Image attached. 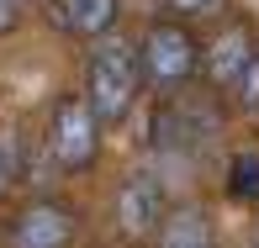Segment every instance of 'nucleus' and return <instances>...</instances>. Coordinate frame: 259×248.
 Here are the masks:
<instances>
[{
    "instance_id": "39448f33",
    "label": "nucleus",
    "mask_w": 259,
    "mask_h": 248,
    "mask_svg": "<svg viewBox=\"0 0 259 248\" xmlns=\"http://www.w3.org/2000/svg\"><path fill=\"white\" fill-rule=\"evenodd\" d=\"M217 106H206V101H169L159 111V122H154V148H206V143H217Z\"/></svg>"
},
{
    "instance_id": "f03ea898",
    "label": "nucleus",
    "mask_w": 259,
    "mask_h": 248,
    "mask_svg": "<svg viewBox=\"0 0 259 248\" xmlns=\"http://www.w3.org/2000/svg\"><path fill=\"white\" fill-rule=\"evenodd\" d=\"M101 111L90 106V95H58L53 116H48V164L64 174H85L101 159Z\"/></svg>"
},
{
    "instance_id": "6e6552de",
    "label": "nucleus",
    "mask_w": 259,
    "mask_h": 248,
    "mask_svg": "<svg viewBox=\"0 0 259 248\" xmlns=\"http://www.w3.org/2000/svg\"><path fill=\"white\" fill-rule=\"evenodd\" d=\"M249 58H254L249 27H228V32H217V37H211V48L201 53V79L217 90V95H228V90H238Z\"/></svg>"
},
{
    "instance_id": "20e7f679",
    "label": "nucleus",
    "mask_w": 259,
    "mask_h": 248,
    "mask_svg": "<svg viewBox=\"0 0 259 248\" xmlns=\"http://www.w3.org/2000/svg\"><path fill=\"white\" fill-rule=\"evenodd\" d=\"M169 201H164V180L159 174H127V185L116 190V227L122 238H154Z\"/></svg>"
},
{
    "instance_id": "9b49d317",
    "label": "nucleus",
    "mask_w": 259,
    "mask_h": 248,
    "mask_svg": "<svg viewBox=\"0 0 259 248\" xmlns=\"http://www.w3.org/2000/svg\"><path fill=\"white\" fill-rule=\"evenodd\" d=\"M228 195L233 201H259V153L228 159Z\"/></svg>"
},
{
    "instance_id": "4468645a",
    "label": "nucleus",
    "mask_w": 259,
    "mask_h": 248,
    "mask_svg": "<svg viewBox=\"0 0 259 248\" xmlns=\"http://www.w3.org/2000/svg\"><path fill=\"white\" fill-rule=\"evenodd\" d=\"M16 11H21V0H0V37L16 32Z\"/></svg>"
},
{
    "instance_id": "f8f14e48",
    "label": "nucleus",
    "mask_w": 259,
    "mask_h": 248,
    "mask_svg": "<svg viewBox=\"0 0 259 248\" xmlns=\"http://www.w3.org/2000/svg\"><path fill=\"white\" fill-rule=\"evenodd\" d=\"M222 6H228V0H164V11H169V16H185V21H206V16H217Z\"/></svg>"
},
{
    "instance_id": "ddd939ff",
    "label": "nucleus",
    "mask_w": 259,
    "mask_h": 248,
    "mask_svg": "<svg viewBox=\"0 0 259 248\" xmlns=\"http://www.w3.org/2000/svg\"><path fill=\"white\" fill-rule=\"evenodd\" d=\"M238 106H243L249 116H259V48H254L249 69H243V79H238Z\"/></svg>"
},
{
    "instance_id": "f257e3e1",
    "label": "nucleus",
    "mask_w": 259,
    "mask_h": 248,
    "mask_svg": "<svg viewBox=\"0 0 259 248\" xmlns=\"http://www.w3.org/2000/svg\"><path fill=\"white\" fill-rule=\"evenodd\" d=\"M138 85H143L138 42L116 37V32H106V37L90 42V53H85V95H90V106L101 111L106 127H116L127 111H133Z\"/></svg>"
},
{
    "instance_id": "1a4fd4ad",
    "label": "nucleus",
    "mask_w": 259,
    "mask_h": 248,
    "mask_svg": "<svg viewBox=\"0 0 259 248\" xmlns=\"http://www.w3.org/2000/svg\"><path fill=\"white\" fill-rule=\"evenodd\" d=\"M154 243L164 248H206L211 243V217H206V206H169L164 211V222H159V232H154Z\"/></svg>"
},
{
    "instance_id": "0eeeda50",
    "label": "nucleus",
    "mask_w": 259,
    "mask_h": 248,
    "mask_svg": "<svg viewBox=\"0 0 259 248\" xmlns=\"http://www.w3.org/2000/svg\"><path fill=\"white\" fill-rule=\"evenodd\" d=\"M48 27L64 32V37L96 42L106 32H116V16H122V0H48Z\"/></svg>"
},
{
    "instance_id": "9d476101",
    "label": "nucleus",
    "mask_w": 259,
    "mask_h": 248,
    "mask_svg": "<svg viewBox=\"0 0 259 248\" xmlns=\"http://www.w3.org/2000/svg\"><path fill=\"white\" fill-rule=\"evenodd\" d=\"M27 174V137L16 127H0V195H11Z\"/></svg>"
},
{
    "instance_id": "7ed1b4c3",
    "label": "nucleus",
    "mask_w": 259,
    "mask_h": 248,
    "mask_svg": "<svg viewBox=\"0 0 259 248\" xmlns=\"http://www.w3.org/2000/svg\"><path fill=\"white\" fill-rule=\"evenodd\" d=\"M201 42L191 37V27L185 21H154V27L143 32V42H138V58H143V79L154 90H185L196 74H201Z\"/></svg>"
},
{
    "instance_id": "423d86ee",
    "label": "nucleus",
    "mask_w": 259,
    "mask_h": 248,
    "mask_svg": "<svg viewBox=\"0 0 259 248\" xmlns=\"http://www.w3.org/2000/svg\"><path fill=\"white\" fill-rule=\"evenodd\" d=\"M74 211L69 206H58V201H32V206H21L16 217H11V227H6V238L16 243V248H64V243H74Z\"/></svg>"
}]
</instances>
